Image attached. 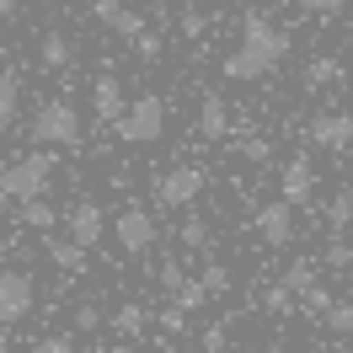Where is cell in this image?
I'll use <instances>...</instances> for the list:
<instances>
[{
    "mask_svg": "<svg viewBox=\"0 0 353 353\" xmlns=\"http://www.w3.org/2000/svg\"><path fill=\"white\" fill-rule=\"evenodd\" d=\"M155 353H182V348H176L172 337H166V343H155Z\"/></svg>",
    "mask_w": 353,
    "mask_h": 353,
    "instance_id": "cell-39",
    "label": "cell"
},
{
    "mask_svg": "<svg viewBox=\"0 0 353 353\" xmlns=\"http://www.w3.org/2000/svg\"><path fill=\"white\" fill-rule=\"evenodd\" d=\"M203 241H209L203 220H188V225H182V246H203Z\"/></svg>",
    "mask_w": 353,
    "mask_h": 353,
    "instance_id": "cell-32",
    "label": "cell"
},
{
    "mask_svg": "<svg viewBox=\"0 0 353 353\" xmlns=\"http://www.w3.org/2000/svg\"><path fill=\"white\" fill-rule=\"evenodd\" d=\"M112 32H118V38H129V43H134V38H139V32H145V17H139V11H129V6H123V11H118V17H112Z\"/></svg>",
    "mask_w": 353,
    "mask_h": 353,
    "instance_id": "cell-22",
    "label": "cell"
},
{
    "mask_svg": "<svg viewBox=\"0 0 353 353\" xmlns=\"http://www.w3.org/2000/svg\"><path fill=\"white\" fill-rule=\"evenodd\" d=\"M203 188H209L203 166L182 161V166H172V172H161V176H155V203H161V209H188V203H199Z\"/></svg>",
    "mask_w": 353,
    "mask_h": 353,
    "instance_id": "cell-5",
    "label": "cell"
},
{
    "mask_svg": "<svg viewBox=\"0 0 353 353\" xmlns=\"http://www.w3.org/2000/svg\"><path fill=\"white\" fill-rule=\"evenodd\" d=\"M300 300H305V310H321V316H327V310H332V294H327V289H321V284H310L305 294H300Z\"/></svg>",
    "mask_w": 353,
    "mask_h": 353,
    "instance_id": "cell-30",
    "label": "cell"
},
{
    "mask_svg": "<svg viewBox=\"0 0 353 353\" xmlns=\"http://www.w3.org/2000/svg\"><path fill=\"white\" fill-rule=\"evenodd\" d=\"M289 305H294V294H289L284 284H273V289H268V310H289Z\"/></svg>",
    "mask_w": 353,
    "mask_h": 353,
    "instance_id": "cell-34",
    "label": "cell"
},
{
    "mask_svg": "<svg viewBox=\"0 0 353 353\" xmlns=\"http://www.w3.org/2000/svg\"><path fill=\"white\" fill-rule=\"evenodd\" d=\"M337 81H343V65H337V59H310V70H305V86L310 91L337 86Z\"/></svg>",
    "mask_w": 353,
    "mask_h": 353,
    "instance_id": "cell-20",
    "label": "cell"
},
{
    "mask_svg": "<svg viewBox=\"0 0 353 353\" xmlns=\"http://www.w3.org/2000/svg\"><path fill=\"white\" fill-rule=\"evenodd\" d=\"M59 225H65L70 241L86 246V252L102 241V236H108V214H102V203H97V199H75V203L65 209V220H59Z\"/></svg>",
    "mask_w": 353,
    "mask_h": 353,
    "instance_id": "cell-9",
    "label": "cell"
},
{
    "mask_svg": "<svg viewBox=\"0 0 353 353\" xmlns=\"http://www.w3.org/2000/svg\"><path fill=\"white\" fill-rule=\"evenodd\" d=\"M155 321H161V332H166V337H182V332H188V310L166 305V310H161V316H155Z\"/></svg>",
    "mask_w": 353,
    "mask_h": 353,
    "instance_id": "cell-26",
    "label": "cell"
},
{
    "mask_svg": "<svg viewBox=\"0 0 353 353\" xmlns=\"http://www.w3.org/2000/svg\"><path fill=\"white\" fill-rule=\"evenodd\" d=\"M310 145L332 155H348L353 150V108H327L310 118Z\"/></svg>",
    "mask_w": 353,
    "mask_h": 353,
    "instance_id": "cell-7",
    "label": "cell"
},
{
    "mask_svg": "<svg viewBox=\"0 0 353 353\" xmlns=\"http://www.w3.org/2000/svg\"><path fill=\"white\" fill-rule=\"evenodd\" d=\"M348 220H353V199L343 193V199H332V203H327V225H332V230H343Z\"/></svg>",
    "mask_w": 353,
    "mask_h": 353,
    "instance_id": "cell-29",
    "label": "cell"
},
{
    "mask_svg": "<svg viewBox=\"0 0 353 353\" xmlns=\"http://www.w3.org/2000/svg\"><path fill=\"white\" fill-rule=\"evenodd\" d=\"M199 134L203 139H225V134H230V112H225L220 97H203L199 102Z\"/></svg>",
    "mask_w": 353,
    "mask_h": 353,
    "instance_id": "cell-14",
    "label": "cell"
},
{
    "mask_svg": "<svg viewBox=\"0 0 353 353\" xmlns=\"http://www.w3.org/2000/svg\"><path fill=\"white\" fill-rule=\"evenodd\" d=\"M263 353H289V348H279V343H273V348H263Z\"/></svg>",
    "mask_w": 353,
    "mask_h": 353,
    "instance_id": "cell-44",
    "label": "cell"
},
{
    "mask_svg": "<svg viewBox=\"0 0 353 353\" xmlns=\"http://www.w3.org/2000/svg\"><path fill=\"white\" fill-rule=\"evenodd\" d=\"M279 284H284L289 294H305V289L316 284V273H310V263H294V268L284 273V279H279Z\"/></svg>",
    "mask_w": 353,
    "mask_h": 353,
    "instance_id": "cell-23",
    "label": "cell"
},
{
    "mask_svg": "<svg viewBox=\"0 0 353 353\" xmlns=\"http://www.w3.org/2000/svg\"><path fill=\"white\" fill-rule=\"evenodd\" d=\"M54 172H59V155H54V150H27V155H17V161H6V166H0V199H6V203L48 199Z\"/></svg>",
    "mask_w": 353,
    "mask_h": 353,
    "instance_id": "cell-2",
    "label": "cell"
},
{
    "mask_svg": "<svg viewBox=\"0 0 353 353\" xmlns=\"http://www.w3.org/2000/svg\"><path fill=\"white\" fill-rule=\"evenodd\" d=\"M252 225H257V236H263L268 246H289V241H294V203L268 199L263 209L252 214Z\"/></svg>",
    "mask_w": 353,
    "mask_h": 353,
    "instance_id": "cell-10",
    "label": "cell"
},
{
    "mask_svg": "<svg viewBox=\"0 0 353 353\" xmlns=\"http://www.w3.org/2000/svg\"><path fill=\"white\" fill-rule=\"evenodd\" d=\"M182 279H188V273H182L176 263H166V268H161V289H166V294H176V289H182Z\"/></svg>",
    "mask_w": 353,
    "mask_h": 353,
    "instance_id": "cell-33",
    "label": "cell"
},
{
    "mask_svg": "<svg viewBox=\"0 0 353 353\" xmlns=\"http://www.w3.org/2000/svg\"><path fill=\"white\" fill-rule=\"evenodd\" d=\"M348 48H353V32H348Z\"/></svg>",
    "mask_w": 353,
    "mask_h": 353,
    "instance_id": "cell-45",
    "label": "cell"
},
{
    "mask_svg": "<svg viewBox=\"0 0 353 353\" xmlns=\"http://www.w3.org/2000/svg\"><path fill=\"white\" fill-rule=\"evenodd\" d=\"M172 305L193 316V310H203V305H209V289H203L199 279H182V289H176V294H172Z\"/></svg>",
    "mask_w": 353,
    "mask_h": 353,
    "instance_id": "cell-19",
    "label": "cell"
},
{
    "mask_svg": "<svg viewBox=\"0 0 353 353\" xmlns=\"http://www.w3.org/2000/svg\"><path fill=\"white\" fill-rule=\"evenodd\" d=\"M332 353H353V343H343V348H332Z\"/></svg>",
    "mask_w": 353,
    "mask_h": 353,
    "instance_id": "cell-43",
    "label": "cell"
},
{
    "mask_svg": "<svg viewBox=\"0 0 353 353\" xmlns=\"http://www.w3.org/2000/svg\"><path fill=\"white\" fill-rule=\"evenodd\" d=\"M43 252H48V263L65 268V273H81V268H86V246H75L70 236H48Z\"/></svg>",
    "mask_w": 353,
    "mask_h": 353,
    "instance_id": "cell-13",
    "label": "cell"
},
{
    "mask_svg": "<svg viewBox=\"0 0 353 353\" xmlns=\"http://www.w3.org/2000/svg\"><path fill=\"white\" fill-rule=\"evenodd\" d=\"M145 321H150V316H145V305H118L112 310V332H118V337H123V343H134V337H139V332H145Z\"/></svg>",
    "mask_w": 353,
    "mask_h": 353,
    "instance_id": "cell-17",
    "label": "cell"
},
{
    "mask_svg": "<svg viewBox=\"0 0 353 353\" xmlns=\"http://www.w3.org/2000/svg\"><path fill=\"white\" fill-rule=\"evenodd\" d=\"M38 59H43V70H70V65H75V43H70L65 32H43Z\"/></svg>",
    "mask_w": 353,
    "mask_h": 353,
    "instance_id": "cell-15",
    "label": "cell"
},
{
    "mask_svg": "<svg viewBox=\"0 0 353 353\" xmlns=\"http://www.w3.org/2000/svg\"><path fill=\"white\" fill-rule=\"evenodd\" d=\"M327 263H332V268H348V263H353V246H348V241H332Z\"/></svg>",
    "mask_w": 353,
    "mask_h": 353,
    "instance_id": "cell-35",
    "label": "cell"
},
{
    "mask_svg": "<svg viewBox=\"0 0 353 353\" xmlns=\"http://www.w3.org/2000/svg\"><path fill=\"white\" fill-rule=\"evenodd\" d=\"M203 353H225V327H203Z\"/></svg>",
    "mask_w": 353,
    "mask_h": 353,
    "instance_id": "cell-36",
    "label": "cell"
},
{
    "mask_svg": "<svg viewBox=\"0 0 353 353\" xmlns=\"http://www.w3.org/2000/svg\"><path fill=\"white\" fill-rule=\"evenodd\" d=\"M97 327H102V310H97V305L75 310V332H97Z\"/></svg>",
    "mask_w": 353,
    "mask_h": 353,
    "instance_id": "cell-31",
    "label": "cell"
},
{
    "mask_svg": "<svg viewBox=\"0 0 353 353\" xmlns=\"http://www.w3.org/2000/svg\"><path fill=\"white\" fill-rule=\"evenodd\" d=\"M32 353H75V337H70V332H43V337L32 343Z\"/></svg>",
    "mask_w": 353,
    "mask_h": 353,
    "instance_id": "cell-24",
    "label": "cell"
},
{
    "mask_svg": "<svg viewBox=\"0 0 353 353\" xmlns=\"http://www.w3.org/2000/svg\"><path fill=\"white\" fill-rule=\"evenodd\" d=\"M327 327L337 332V337H348V343H353V300H332V310H327Z\"/></svg>",
    "mask_w": 353,
    "mask_h": 353,
    "instance_id": "cell-21",
    "label": "cell"
},
{
    "mask_svg": "<svg viewBox=\"0 0 353 353\" xmlns=\"http://www.w3.org/2000/svg\"><path fill=\"white\" fill-rule=\"evenodd\" d=\"M161 32H150V27H145V32H139V38H134V54H139V59H145V65H155V59H161Z\"/></svg>",
    "mask_w": 353,
    "mask_h": 353,
    "instance_id": "cell-25",
    "label": "cell"
},
{
    "mask_svg": "<svg viewBox=\"0 0 353 353\" xmlns=\"http://www.w3.org/2000/svg\"><path fill=\"white\" fill-rule=\"evenodd\" d=\"M48 6H54V0H48Z\"/></svg>",
    "mask_w": 353,
    "mask_h": 353,
    "instance_id": "cell-46",
    "label": "cell"
},
{
    "mask_svg": "<svg viewBox=\"0 0 353 353\" xmlns=\"http://www.w3.org/2000/svg\"><path fill=\"white\" fill-rule=\"evenodd\" d=\"M11 11H17V0H0V22H6V17H11Z\"/></svg>",
    "mask_w": 353,
    "mask_h": 353,
    "instance_id": "cell-40",
    "label": "cell"
},
{
    "mask_svg": "<svg viewBox=\"0 0 353 353\" xmlns=\"http://www.w3.org/2000/svg\"><path fill=\"white\" fill-rule=\"evenodd\" d=\"M284 54H289V32H279L268 17H246L241 43L225 54L220 75L236 81V86H252V81H263V75H273V70L284 65Z\"/></svg>",
    "mask_w": 353,
    "mask_h": 353,
    "instance_id": "cell-1",
    "label": "cell"
},
{
    "mask_svg": "<svg viewBox=\"0 0 353 353\" xmlns=\"http://www.w3.org/2000/svg\"><path fill=\"white\" fill-rule=\"evenodd\" d=\"M17 102H22V81H17V70L0 65V123L17 118Z\"/></svg>",
    "mask_w": 353,
    "mask_h": 353,
    "instance_id": "cell-18",
    "label": "cell"
},
{
    "mask_svg": "<svg viewBox=\"0 0 353 353\" xmlns=\"http://www.w3.org/2000/svg\"><path fill=\"white\" fill-rule=\"evenodd\" d=\"M112 353H139V348H134V343H118V348H112Z\"/></svg>",
    "mask_w": 353,
    "mask_h": 353,
    "instance_id": "cell-41",
    "label": "cell"
},
{
    "mask_svg": "<svg viewBox=\"0 0 353 353\" xmlns=\"http://www.w3.org/2000/svg\"><path fill=\"white\" fill-rule=\"evenodd\" d=\"M17 220H22L27 230H54V225L65 220V214H59V209H54L48 199H27V203H17Z\"/></svg>",
    "mask_w": 353,
    "mask_h": 353,
    "instance_id": "cell-16",
    "label": "cell"
},
{
    "mask_svg": "<svg viewBox=\"0 0 353 353\" xmlns=\"http://www.w3.org/2000/svg\"><path fill=\"white\" fill-rule=\"evenodd\" d=\"M279 199L294 203V209L316 199V166H310V155H294V161H284V172H279Z\"/></svg>",
    "mask_w": 353,
    "mask_h": 353,
    "instance_id": "cell-11",
    "label": "cell"
},
{
    "mask_svg": "<svg viewBox=\"0 0 353 353\" xmlns=\"http://www.w3.org/2000/svg\"><path fill=\"white\" fill-rule=\"evenodd\" d=\"M91 108H97L102 123H118L123 108H129V102H123V81H118V75H97V81H91Z\"/></svg>",
    "mask_w": 353,
    "mask_h": 353,
    "instance_id": "cell-12",
    "label": "cell"
},
{
    "mask_svg": "<svg viewBox=\"0 0 353 353\" xmlns=\"http://www.w3.org/2000/svg\"><path fill=\"white\" fill-rule=\"evenodd\" d=\"M6 332H11V327H0V348H6V343H11V337H6Z\"/></svg>",
    "mask_w": 353,
    "mask_h": 353,
    "instance_id": "cell-42",
    "label": "cell"
},
{
    "mask_svg": "<svg viewBox=\"0 0 353 353\" xmlns=\"http://www.w3.org/2000/svg\"><path fill=\"white\" fill-rule=\"evenodd\" d=\"M241 155H246V161H268V145H263V139H246Z\"/></svg>",
    "mask_w": 353,
    "mask_h": 353,
    "instance_id": "cell-38",
    "label": "cell"
},
{
    "mask_svg": "<svg viewBox=\"0 0 353 353\" xmlns=\"http://www.w3.org/2000/svg\"><path fill=\"white\" fill-rule=\"evenodd\" d=\"M155 236H161V230H155L150 209H139V203H129V209H123V214L112 220V241L123 246L129 257H145V252L155 246Z\"/></svg>",
    "mask_w": 353,
    "mask_h": 353,
    "instance_id": "cell-8",
    "label": "cell"
},
{
    "mask_svg": "<svg viewBox=\"0 0 353 353\" xmlns=\"http://www.w3.org/2000/svg\"><path fill=\"white\" fill-rule=\"evenodd\" d=\"M203 289H209V294H225V289H230V268H220V263H209L203 268V279H199Z\"/></svg>",
    "mask_w": 353,
    "mask_h": 353,
    "instance_id": "cell-27",
    "label": "cell"
},
{
    "mask_svg": "<svg viewBox=\"0 0 353 353\" xmlns=\"http://www.w3.org/2000/svg\"><path fill=\"white\" fill-rule=\"evenodd\" d=\"M91 11H97V17H102V22H112V17H118V11H123V0H91Z\"/></svg>",
    "mask_w": 353,
    "mask_h": 353,
    "instance_id": "cell-37",
    "label": "cell"
},
{
    "mask_svg": "<svg viewBox=\"0 0 353 353\" xmlns=\"http://www.w3.org/2000/svg\"><path fill=\"white\" fill-rule=\"evenodd\" d=\"M32 139L38 145H54V150H81V139H86V123H81V108L65 102V97H48L43 108L32 112Z\"/></svg>",
    "mask_w": 353,
    "mask_h": 353,
    "instance_id": "cell-3",
    "label": "cell"
},
{
    "mask_svg": "<svg viewBox=\"0 0 353 353\" xmlns=\"http://www.w3.org/2000/svg\"><path fill=\"white\" fill-rule=\"evenodd\" d=\"M32 305H38V284H32V273H22V268H0V327L27 321Z\"/></svg>",
    "mask_w": 353,
    "mask_h": 353,
    "instance_id": "cell-6",
    "label": "cell"
},
{
    "mask_svg": "<svg viewBox=\"0 0 353 353\" xmlns=\"http://www.w3.org/2000/svg\"><path fill=\"white\" fill-rule=\"evenodd\" d=\"M112 129H118L123 145H155V139L166 134V102H161V97H139V102L123 108V118H118Z\"/></svg>",
    "mask_w": 353,
    "mask_h": 353,
    "instance_id": "cell-4",
    "label": "cell"
},
{
    "mask_svg": "<svg viewBox=\"0 0 353 353\" xmlns=\"http://www.w3.org/2000/svg\"><path fill=\"white\" fill-rule=\"evenodd\" d=\"M294 6H300L305 17H343V6H348V0H294Z\"/></svg>",
    "mask_w": 353,
    "mask_h": 353,
    "instance_id": "cell-28",
    "label": "cell"
}]
</instances>
